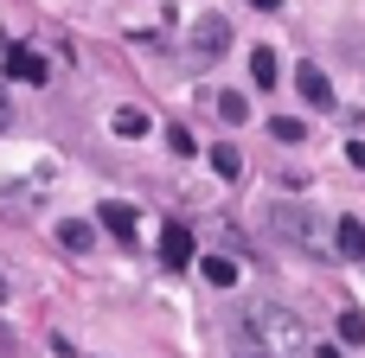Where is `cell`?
<instances>
[{"label": "cell", "instance_id": "cell-1", "mask_svg": "<svg viewBox=\"0 0 365 358\" xmlns=\"http://www.w3.org/2000/svg\"><path fill=\"white\" fill-rule=\"evenodd\" d=\"M244 339H250L257 358H308V327H302V314H289V307H276V301L244 307Z\"/></svg>", "mask_w": 365, "mask_h": 358}, {"label": "cell", "instance_id": "cell-2", "mask_svg": "<svg viewBox=\"0 0 365 358\" xmlns=\"http://www.w3.org/2000/svg\"><path fill=\"white\" fill-rule=\"evenodd\" d=\"M276 237H282V243H295V250H308V256H321V250H327L321 211H302V205H282V211H276Z\"/></svg>", "mask_w": 365, "mask_h": 358}, {"label": "cell", "instance_id": "cell-3", "mask_svg": "<svg viewBox=\"0 0 365 358\" xmlns=\"http://www.w3.org/2000/svg\"><path fill=\"white\" fill-rule=\"evenodd\" d=\"M231 51V19L225 13H199L192 19V64H212Z\"/></svg>", "mask_w": 365, "mask_h": 358}, {"label": "cell", "instance_id": "cell-4", "mask_svg": "<svg viewBox=\"0 0 365 358\" xmlns=\"http://www.w3.org/2000/svg\"><path fill=\"white\" fill-rule=\"evenodd\" d=\"M6 77H13V83H45V77H51V58H45L38 45H13V51H6Z\"/></svg>", "mask_w": 365, "mask_h": 358}, {"label": "cell", "instance_id": "cell-5", "mask_svg": "<svg viewBox=\"0 0 365 358\" xmlns=\"http://www.w3.org/2000/svg\"><path fill=\"white\" fill-rule=\"evenodd\" d=\"M295 90H302L314 109H334V83H327V70H321V64H295Z\"/></svg>", "mask_w": 365, "mask_h": 358}, {"label": "cell", "instance_id": "cell-6", "mask_svg": "<svg viewBox=\"0 0 365 358\" xmlns=\"http://www.w3.org/2000/svg\"><path fill=\"white\" fill-rule=\"evenodd\" d=\"M96 218H103V231H109L115 243H135V205H122V199H103V205H96Z\"/></svg>", "mask_w": 365, "mask_h": 358}, {"label": "cell", "instance_id": "cell-7", "mask_svg": "<svg viewBox=\"0 0 365 358\" xmlns=\"http://www.w3.org/2000/svg\"><path fill=\"white\" fill-rule=\"evenodd\" d=\"M160 263L167 269H192V231L186 224H167L160 231Z\"/></svg>", "mask_w": 365, "mask_h": 358}, {"label": "cell", "instance_id": "cell-8", "mask_svg": "<svg viewBox=\"0 0 365 358\" xmlns=\"http://www.w3.org/2000/svg\"><path fill=\"white\" fill-rule=\"evenodd\" d=\"M334 250H340L346 263H365V224L359 218H340V224H334Z\"/></svg>", "mask_w": 365, "mask_h": 358}, {"label": "cell", "instance_id": "cell-9", "mask_svg": "<svg viewBox=\"0 0 365 358\" xmlns=\"http://www.w3.org/2000/svg\"><path fill=\"white\" fill-rule=\"evenodd\" d=\"M148 128H154L148 109H115V115H109V135H115V141H141Z\"/></svg>", "mask_w": 365, "mask_h": 358}, {"label": "cell", "instance_id": "cell-10", "mask_svg": "<svg viewBox=\"0 0 365 358\" xmlns=\"http://www.w3.org/2000/svg\"><path fill=\"white\" fill-rule=\"evenodd\" d=\"M250 77H257V90H276L282 64H276V51H269V45H257V51H250Z\"/></svg>", "mask_w": 365, "mask_h": 358}, {"label": "cell", "instance_id": "cell-11", "mask_svg": "<svg viewBox=\"0 0 365 358\" xmlns=\"http://www.w3.org/2000/svg\"><path fill=\"white\" fill-rule=\"evenodd\" d=\"M58 243H64V250H77V256H83V250H90V243H96V231H90V224H83V218H64V224H58Z\"/></svg>", "mask_w": 365, "mask_h": 358}, {"label": "cell", "instance_id": "cell-12", "mask_svg": "<svg viewBox=\"0 0 365 358\" xmlns=\"http://www.w3.org/2000/svg\"><path fill=\"white\" fill-rule=\"evenodd\" d=\"M199 275H205L212 288H237V263H231V256H205V263H199Z\"/></svg>", "mask_w": 365, "mask_h": 358}, {"label": "cell", "instance_id": "cell-13", "mask_svg": "<svg viewBox=\"0 0 365 358\" xmlns=\"http://www.w3.org/2000/svg\"><path fill=\"white\" fill-rule=\"evenodd\" d=\"M212 109H218V122H231V128H237V122H244V115H250V102H244V96H237V90H225V96H218V102H212Z\"/></svg>", "mask_w": 365, "mask_h": 358}, {"label": "cell", "instance_id": "cell-14", "mask_svg": "<svg viewBox=\"0 0 365 358\" xmlns=\"http://www.w3.org/2000/svg\"><path fill=\"white\" fill-rule=\"evenodd\" d=\"M269 135H276L282 147H302V141H308V128H302L295 115H276V122H269Z\"/></svg>", "mask_w": 365, "mask_h": 358}, {"label": "cell", "instance_id": "cell-15", "mask_svg": "<svg viewBox=\"0 0 365 358\" xmlns=\"http://www.w3.org/2000/svg\"><path fill=\"white\" fill-rule=\"evenodd\" d=\"M212 173H218V179H237V173H244V154H237V147H212Z\"/></svg>", "mask_w": 365, "mask_h": 358}, {"label": "cell", "instance_id": "cell-16", "mask_svg": "<svg viewBox=\"0 0 365 358\" xmlns=\"http://www.w3.org/2000/svg\"><path fill=\"white\" fill-rule=\"evenodd\" d=\"M340 339H346V346H365V314H353V307L340 314Z\"/></svg>", "mask_w": 365, "mask_h": 358}, {"label": "cell", "instance_id": "cell-17", "mask_svg": "<svg viewBox=\"0 0 365 358\" xmlns=\"http://www.w3.org/2000/svg\"><path fill=\"white\" fill-rule=\"evenodd\" d=\"M346 167H359V173H365V141H346Z\"/></svg>", "mask_w": 365, "mask_h": 358}, {"label": "cell", "instance_id": "cell-18", "mask_svg": "<svg viewBox=\"0 0 365 358\" xmlns=\"http://www.w3.org/2000/svg\"><path fill=\"white\" fill-rule=\"evenodd\" d=\"M314 358H346V352H340V346H321V352H314Z\"/></svg>", "mask_w": 365, "mask_h": 358}, {"label": "cell", "instance_id": "cell-19", "mask_svg": "<svg viewBox=\"0 0 365 358\" xmlns=\"http://www.w3.org/2000/svg\"><path fill=\"white\" fill-rule=\"evenodd\" d=\"M250 6H263V13H276V6H282V0H250Z\"/></svg>", "mask_w": 365, "mask_h": 358}, {"label": "cell", "instance_id": "cell-20", "mask_svg": "<svg viewBox=\"0 0 365 358\" xmlns=\"http://www.w3.org/2000/svg\"><path fill=\"white\" fill-rule=\"evenodd\" d=\"M0 128H6V96H0Z\"/></svg>", "mask_w": 365, "mask_h": 358}, {"label": "cell", "instance_id": "cell-21", "mask_svg": "<svg viewBox=\"0 0 365 358\" xmlns=\"http://www.w3.org/2000/svg\"><path fill=\"white\" fill-rule=\"evenodd\" d=\"M0 301H6V275H0Z\"/></svg>", "mask_w": 365, "mask_h": 358}, {"label": "cell", "instance_id": "cell-22", "mask_svg": "<svg viewBox=\"0 0 365 358\" xmlns=\"http://www.w3.org/2000/svg\"><path fill=\"white\" fill-rule=\"evenodd\" d=\"M359 64H365V45H359Z\"/></svg>", "mask_w": 365, "mask_h": 358}]
</instances>
